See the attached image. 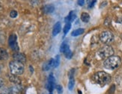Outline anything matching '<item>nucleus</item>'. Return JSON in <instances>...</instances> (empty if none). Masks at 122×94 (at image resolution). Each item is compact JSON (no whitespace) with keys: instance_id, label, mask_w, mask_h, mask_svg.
I'll use <instances>...</instances> for the list:
<instances>
[{"instance_id":"nucleus-1","label":"nucleus","mask_w":122,"mask_h":94,"mask_svg":"<svg viewBox=\"0 0 122 94\" xmlns=\"http://www.w3.org/2000/svg\"><path fill=\"white\" fill-rule=\"evenodd\" d=\"M121 64V60L118 56H111L108 57L107 59L103 63V66L106 69L109 70H114L120 66Z\"/></svg>"},{"instance_id":"nucleus-2","label":"nucleus","mask_w":122,"mask_h":94,"mask_svg":"<svg viewBox=\"0 0 122 94\" xmlns=\"http://www.w3.org/2000/svg\"><path fill=\"white\" fill-rule=\"evenodd\" d=\"M93 79L98 85L104 86L110 82L111 76L105 72H97L94 75Z\"/></svg>"},{"instance_id":"nucleus-3","label":"nucleus","mask_w":122,"mask_h":94,"mask_svg":"<svg viewBox=\"0 0 122 94\" xmlns=\"http://www.w3.org/2000/svg\"><path fill=\"white\" fill-rule=\"evenodd\" d=\"M9 68H10V72L12 73V75H22L24 72L23 64L20 63L18 61H12L10 62Z\"/></svg>"},{"instance_id":"nucleus-4","label":"nucleus","mask_w":122,"mask_h":94,"mask_svg":"<svg viewBox=\"0 0 122 94\" xmlns=\"http://www.w3.org/2000/svg\"><path fill=\"white\" fill-rule=\"evenodd\" d=\"M114 54V49L110 46H105L99 49L97 52V56L100 59H105L112 56Z\"/></svg>"},{"instance_id":"nucleus-5","label":"nucleus","mask_w":122,"mask_h":94,"mask_svg":"<svg viewBox=\"0 0 122 94\" xmlns=\"http://www.w3.org/2000/svg\"><path fill=\"white\" fill-rule=\"evenodd\" d=\"M100 40L105 44H109L114 40V35L109 31H104L100 35Z\"/></svg>"},{"instance_id":"nucleus-6","label":"nucleus","mask_w":122,"mask_h":94,"mask_svg":"<svg viewBox=\"0 0 122 94\" xmlns=\"http://www.w3.org/2000/svg\"><path fill=\"white\" fill-rule=\"evenodd\" d=\"M8 44L10 47L13 49L14 51H19V47L17 44V36L16 34H11L8 38Z\"/></svg>"},{"instance_id":"nucleus-7","label":"nucleus","mask_w":122,"mask_h":94,"mask_svg":"<svg viewBox=\"0 0 122 94\" xmlns=\"http://www.w3.org/2000/svg\"><path fill=\"white\" fill-rule=\"evenodd\" d=\"M55 87H56V79H55L54 76L52 75V74H50L49 78H48V81H47L46 88H47V90H49V92L50 93H52Z\"/></svg>"},{"instance_id":"nucleus-8","label":"nucleus","mask_w":122,"mask_h":94,"mask_svg":"<svg viewBox=\"0 0 122 94\" xmlns=\"http://www.w3.org/2000/svg\"><path fill=\"white\" fill-rule=\"evenodd\" d=\"M13 57L14 61H18L20 63H22V64H24L26 61V57L25 56L24 54L20 53V52H17V53H14L13 55Z\"/></svg>"},{"instance_id":"nucleus-9","label":"nucleus","mask_w":122,"mask_h":94,"mask_svg":"<svg viewBox=\"0 0 122 94\" xmlns=\"http://www.w3.org/2000/svg\"><path fill=\"white\" fill-rule=\"evenodd\" d=\"M61 30V24L60 22H58L53 26V29H52V35L56 36L58 34H59Z\"/></svg>"},{"instance_id":"nucleus-10","label":"nucleus","mask_w":122,"mask_h":94,"mask_svg":"<svg viewBox=\"0 0 122 94\" xmlns=\"http://www.w3.org/2000/svg\"><path fill=\"white\" fill-rule=\"evenodd\" d=\"M53 66H54V59L52 58L48 62L45 63V64H44V66H43V70L44 71H47V70H49L51 67H53Z\"/></svg>"},{"instance_id":"nucleus-11","label":"nucleus","mask_w":122,"mask_h":94,"mask_svg":"<svg viewBox=\"0 0 122 94\" xmlns=\"http://www.w3.org/2000/svg\"><path fill=\"white\" fill-rule=\"evenodd\" d=\"M8 58V54L7 51L2 48H0V61H5Z\"/></svg>"},{"instance_id":"nucleus-12","label":"nucleus","mask_w":122,"mask_h":94,"mask_svg":"<svg viewBox=\"0 0 122 94\" xmlns=\"http://www.w3.org/2000/svg\"><path fill=\"white\" fill-rule=\"evenodd\" d=\"M9 80L10 81H11L12 83H14L15 85H20L21 83V80L20 79V78L17 75H11L9 77Z\"/></svg>"},{"instance_id":"nucleus-13","label":"nucleus","mask_w":122,"mask_h":94,"mask_svg":"<svg viewBox=\"0 0 122 94\" xmlns=\"http://www.w3.org/2000/svg\"><path fill=\"white\" fill-rule=\"evenodd\" d=\"M54 10H55V7L52 5H46L44 8V11L46 14H51L54 11Z\"/></svg>"},{"instance_id":"nucleus-14","label":"nucleus","mask_w":122,"mask_h":94,"mask_svg":"<svg viewBox=\"0 0 122 94\" xmlns=\"http://www.w3.org/2000/svg\"><path fill=\"white\" fill-rule=\"evenodd\" d=\"M9 90H10V93L11 94H19L20 93L21 88L19 86H14L10 87L9 89Z\"/></svg>"},{"instance_id":"nucleus-15","label":"nucleus","mask_w":122,"mask_h":94,"mask_svg":"<svg viewBox=\"0 0 122 94\" xmlns=\"http://www.w3.org/2000/svg\"><path fill=\"white\" fill-rule=\"evenodd\" d=\"M69 51H71L69 46L67 43H62L61 47H60V52H62V53H64V54H65V53H67V52H69Z\"/></svg>"},{"instance_id":"nucleus-16","label":"nucleus","mask_w":122,"mask_h":94,"mask_svg":"<svg viewBox=\"0 0 122 94\" xmlns=\"http://www.w3.org/2000/svg\"><path fill=\"white\" fill-rule=\"evenodd\" d=\"M84 31H85V30L83 28H77V29H76V30H74V31H72L71 35L73 37H76V36H79V35L83 34Z\"/></svg>"},{"instance_id":"nucleus-17","label":"nucleus","mask_w":122,"mask_h":94,"mask_svg":"<svg viewBox=\"0 0 122 94\" xmlns=\"http://www.w3.org/2000/svg\"><path fill=\"white\" fill-rule=\"evenodd\" d=\"M76 14H74L73 11H71V13H70V14H69V16L68 17L65 19V20L67 21V23H71V22H73V21L76 19Z\"/></svg>"},{"instance_id":"nucleus-18","label":"nucleus","mask_w":122,"mask_h":94,"mask_svg":"<svg viewBox=\"0 0 122 94\" xmlns=\"http://www.w3.org/2000/svg\"><path fill=\"white\" fill-rule=\"evenodd\" d=\"M81 19L82 22L84 23H88L89 22V20H90V16L88 13H82L81 14Z\"/></svg>"},{"instance_id":"nucleus-19","label":"nucleus","mask_w":122,"mask_h":94,"mask_svg":"<svg viewBox=\"0 0 122 94\" xmlns=\"http://www.w3.org/2000/svg\"><path fill=\"white\" fill-rule=\"evenodd\" d=\"M74 85H75V81H74L73 78H70V80H69V83H68V89L70 90H72Z\"/></svg>"},{"instance_id":"nucleus-20","label":"nucleus","mask_w":122,"mask_h":94,"mask_svg":"<svg viewBox=\"0 0 122 94\" xmlns=\"http://www.w3.org/2000/svg\"><path fill=\"white\" fill-rule=\"evenodd\" d=\"M71 28V23H66V25H65V27H64V29H63V32H64V34H67L68 31H70Z\"/></svg>"},{"instance_id":"nucleus-21","label":"nucleus","mask_w":122,"mask_h":94,"mask_svg":"<svg viewBox=\"0 0 122 94\" xmlns=\"http://www.w3.org/2000/svg\"><path fill=\"white\" fill-rule=\"evenodd\" d=\"M60 64V56L59 55H56V58L54 59V68H56L57 66H59Z\"/></svg>"},{"instance_id":"nucleus-22","label":"nucleus","mask_w":122,"mask_h":94,"mask_svg":"<svg viewBox=\"0 0 122 94\" xmlns=\"http://www.w3.org/2000/svg\"><path fill=\"white\" fill-rule=\"evenodd\" d=\"M56 90L59 94H61L63 93V88L61 85H56Z\"/></svg>"},{"instance_id":"nucleus-23","label":"nucleus","mask_w":122,"mask_h":94,"mask_svg":"<svg viewBox=\"0 0 122 94\" xmlns=\"http://www.w3.org/2000/svg\"><path fill=\"white\" fill-rule=\"evenodd\" d=\"M10 17L11 18H16L17 17V12L16 10H11L10 13Z\"/></svg>"},{"instance_id":"nucleus-24","label":"nucleus","mask_w":122,"mask_h":94,"mask_svg":"<svg viewBox=\"0 0 122 94\" xmlns=\"http://www.w3.org/2000/svg\"><path fill=\"white\" fill-rule=\"evenodd\" d=\"M72 52H71V51H69V52H67V53H65V57H67V59H70V58H71V57H72Z\"/></svg>"},{"instance_id":"nucleus-25","label":"nucleus","mask_w":122,"mask_h":94,"mask_svg":"<svg viewBox=\"0 0 122 94\" xmlns=\"http://www.w3.org/2000/svg\"><path fill=\"white\" fill-rule=\"evenodd\" d=\"M95 3H96V1H89V2H88V7L89 8H93Z\"/></svg>"},{"instance_id":"nucleus-26","label":"nucleus","mask_w":122,"mask_h":94,"mask_svg":"<svg viewBox=\"0 0 122 94\" xmlns=\"http://www.w3.org/2000/svg\"><path fill=\"white\" fill-rule=\"evenodd\" d=\"M4 85H5V81H4L3 78H0V90L3 88Z\"/></svg>"},{"instance_id":"nucleus-27","label":"nucleus","mask_w":122,"mask_h":94,"mask_svg":"<svg viewBox=\"0 0 122 94\" xmlns=\"http://www.w3.org/2000/svg\"><path fill=\"white\" fill-rule=\"evenodd\" d=\"M78 5H80V6H83L84 4H85V1H83V0H79V1L77 2Z\"/></svg>"},{"instance_id":"nucleus-28","label":"nucleus","mask_w":122,"mask_h":94,"mask_svg":"<svg viewBox=\"0 0 122 94\" xmlns=\"http://www.w3.org/2000/svg\"><path fill=\"white\" fill-rule=\"evenodd\" d=\"M2 9V5H1V3H0V10Z\"/></svg>"},{"instance_id":"nucleus-29","label":"nucleus","mask_w":122,"mask_h":94,"mask_svg":"<svg viewBox=\"0 0 122 94\" xmlns=\"http://www.w3.org/2000/svg\"><path fill=\"white\" fill-rule=\"evenodd\" d=\"M0 72H1V68H0Z\"/></svg>"},{"instance_id":"nucleus-30","label":"nucleus","mask_w":122,"mask_h":94,"mask_svg":"<svg viewBox=\"0 0 122 94\" xmlns=\"http://www.w3.org/2000/svg\"><path fill=\"white\" fill-rule=\"evenodd\" d=\"M50 94H52V93H50Z\"/></svg>"}]
</instances>
